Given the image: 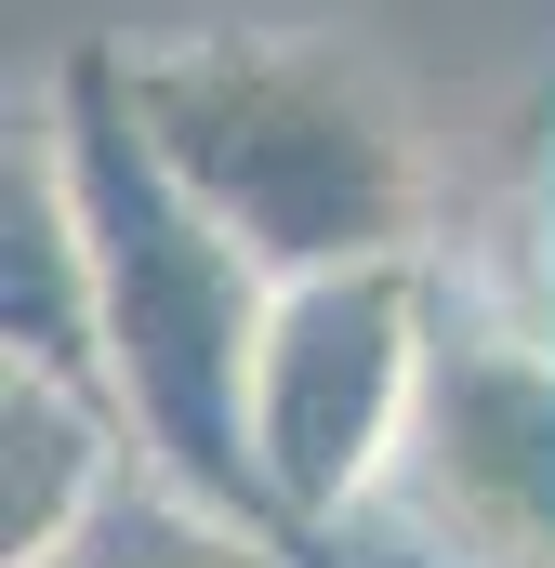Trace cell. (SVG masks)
<instances>
[{
	"label": "cell",
	"instance_id": "1",
	"mask_svg": "<svg viewBox=\"0 0 555 568\" xmlns=\"http://www.w3.org/2000/svg\"><path fill=\"white\" fill-rule=\"evenodd\" d=\"M53 145H67V199L93 225V304H107V384H120V424L159 476H185L199 503L291 529L265 489V449H252V357H265V304L278 265L159 159L133 106V67L120 40H80L53 67ZM304 542V529H291Z\"/></svg>",
	"mask_w": 555,
	"mask_h": 568
},
{
	"label": "cell",
	"instance_id": "2",
	"mask_svg": "<svg viewBox=\"0 0 555 568\" xmlns=\"http://www.w3.org/2000/svg\"><path fill=\"white\" fill-rule=\"evenodd\" d=\"M120 67H133V106L159 133V159L265 252L278 278L423 252V145L397 120V93L344 40L199 27V40H145Z\"/></svg>",
	"mask_w": 555,
	"mask_h": 568
},
{
	"label": "cell",
	"instance_id": "3",
	"mask_svg": "<svg viewBox=\"0 0 555 568\" xmlns=\"http://www.w3.org/2000/svg\"><path fill=\"white\" fill-rule=\"evenodd\" d=\"M423 344H436L423 252L278 278L265 357H252V449H265V489L304 542L331 516H357L371 489H397V449L423 410Z\"/></svg>",
	"mask_w": 555,
	"mask_h": 568
},
{
	"label": "cell",
	"instance_id": "4",
	"mask_svg": "<svg viewBox=\"0 0 555 568\" xmlns=\"http://www.w3.org/2000/svg\"><path fill=\"white\" fill-rule=\"evenodd\" d=\"M397 489L463 568H555V344L543 331L476 317V304L436 317Z\"/></svg>",
	"mask_w": 555,
	"mask_h": 568
},
{
	"label": "cell",
	"instance_id": "5",
	"mask_svg": "<svg viewBox=\"0 0 555 568\" xmlns=\"http://www.w3.org/2000/svg\"><path fill=\"white\" fill-rule=\"evenodd\" d=\"M0 357H40L67 384H107V304H93V225L67 199V145L53 106L13 120L0 159ZM120 397V384H107Z\"/></svg>",
	"mask_w": 555,
	"mask_h": 568
},
{
	"label": "cell",
	"instance_id": "6",
	"mask_svg": "<svg viewBox=\"0 0 555 568\" xmlns=\"http://www.w3.org/2000/svg\"><path fill=\"white\" fill-rule=\"evenodd\" d=\"M120 489V397L40 357H0V568L67 556V529Z\"/></svg>",
	"mask_w": 555,
	"mask_h": 568
},
{
	"label": "cell",
	"instance_id": "7",
	"mask_svg": "<svg viewBox=\"0 0 555 568\" xmlns=\"http://www.w3.org/2000/svg\"><path fill=\"white\" fill-rule=\"evenodd\" d=\"M40 568H304V542L225 516V503H199L185 476H159L133 449V476L67 529V556H40Z\"/></svg>",
	"mask_w": 555,
	"mask_h": 568
}]
</instances>
